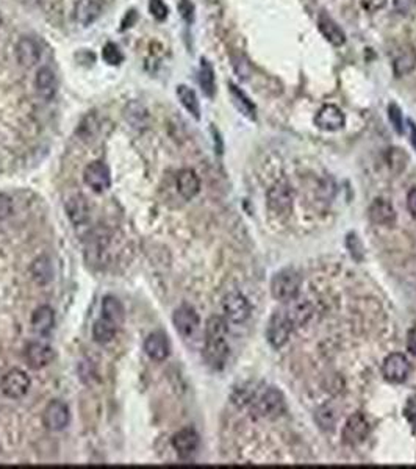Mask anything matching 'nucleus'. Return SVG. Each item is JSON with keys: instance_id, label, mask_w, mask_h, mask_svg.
I'll use <instances>...</instances> for the list:
<instances>
[{"instance_id": "18", "label": "nucleus", "mask_w": 416, "mask_h": 469, "mask_svg": "<svg viewBox=\"0 0 416 469\" xmlns=\"http://www.w3.org/2000/svg\"><path fill=\"white\" fill-rule=\"evenodd\" d=\"M144 352L155 362H164L171 354V343L163 332H152L144 341Z\"/></svg>"}, {"instance_id": "44", "label": "nucleus", "mask_w": 416, "mask_h": 469, "mask_svg": "<svg viewBox=\"0 0 416 469\" xmlns=\"http://www.w3.org/2000/svg\"><path fill=\"white\" fill-rule=\"evenodd\" d=\"M407 351L416 357V326L410 328L407 333Z\"/></svg>"}, {"instance_id": "21", "label": "nucleus", "mask_w": 416, "mask_h": 469, "mask_svg": "<svg viewBox=\"0 0 416 469\" xmlns=\"http://www.w3.org/2000/svg\"><path fill=\"white\" fill-rule=\"evenodd\" d=\"M175 186L183 199H193L200 191V180L193 169H182L175 175Z\"/></svg>"}, {"instance_id": "27", "label": "nucleus", "mask_w": 416, "mask_h": 469, "mask_svg": "<svg viewBox=\"0 0 416 469\" xmlns=\"http://www.w3.org/2000/svg\"><path fill=\"white\" fill-rule=\"evenodd\" d=\"M32 327L38 335H49L55 327V313L49 306H41L32 315Z\"/></svg>"}, {"instance_id": "39", "label": "nucleus", "mask_w": 416, "mask_h": 469, "mask_svg": "<svg viewBox=\"0 0 416 469\" xmlns=\"http://www.w3.org/2000/svg\"><path fill=\"white\" fill-rule=\"evenodd\" d=\"M149 11L150 15L154 16V19L157 21H164L169 15V8L168 5L163 2V0H149Z\"/></svg>"}, {"instance_id": "41", "label": "nucleus", "mask_w": 416, "mask_h": 469, "mask_svg": "<svg viewBox=\"0 0 416 469\" xmlns=\"http://www.w3.org/2000/svg\"><path fill=\"white\" fill-rule=\"evenodd\" d=\"M393 5L399 15H412L416 10V0H393Z\"/></svg>"}, {"instance_id": "38", "label": "nucleus", "mask_w": 416, "mask_h": 469, "mask_svg": "<svg viewBox=\"0 0 416 469\" xmlns=\"http://www.w3.org/2000/svg\"><path fill=\"white\" fill-rule=\"evenodd\" d=\"M388 119L391 125H393V129L396 130V133H399L402 135L404 133V116L401 108L396 105V103H390L388 105Z\"/></svg>"}, {"instance_id": "4", "label": "nucleus", "mask_w": 416, "mask_h": 469, "mask_svg": "<svg viewBox=\"0 0 416 469\" xmlns=\"http://www.w3.org/2000/svg\"><path fill=\"white\" fill-rule=\"evenodd\" d=\"M268 206L275 215H288L295 200V190L286 180H279L268 190Z\"/></svg>"}, {"instance_id": "6", "label": "nucleus", "mask_w": 416, "mask_h": 469, "mask_svg": "<svg viewBox=\"0 0 416 469\" xmlns=\"http://www.w3.org/2000/svg\"><path fill=\"white\" fill-rule=\"evenodd\" d=\"M223 312L225 319L234 324H241L250 316V303L240 291H230L223 299Z\"/></svg>"}, {"instance_id": "37", "label": "nucleus", "mask_w": 416, "mask_h": 469, "mask_svg": "<svg viewBox=\"0 0 416 469\" xmlns=\"http://www.w3.org/2000/svg\"><path fill=\"white\" fill-rule=\"evenodd\" d=\"M102 58H103V62L108 64L118 66L122 63V60H124V55H122L121 48L116 46L114 42H108L102 51Z\"/></svg>"}, {"instance_id": "24", "label": "nucleus", "mask_w": 416, "mask_h": 469, "mask_svg": "<svg viewBox=\"0 0 416 469\" xmlns=\"http://www.w3.org/2000/svg\"><path fill=\"white\" fill-rule=\"evenodd\" d=\"M416 69V51L412 46H404L399 52L395 55L393 71L396 77H404L412 74Z\"/></svg>"}, {"instance_id": "17", "label": "nucleus", "mask_w": 416, "mask_h": 469, "mask_svg": "<svg viewBox=\"0 0 416 469\" xmlns=\"http://www.w3.org/2000/svg\"><path fill=\"white\" fill-rule=\"evenodd\" d=\"M173 448L180 459H189L199 448V435L193 429H182L173 436Z\"/></svg>"}, {"instance_id": "40", "label": "nucleus", "mask_w": 416, "mask_h": 469, "mask_svg": "<svg viewBox=\"0 0 416 469\" xmlns=\"http://www.w3.org/2000/svg\"><path fill=\"white\" fill-rule=\"evenodd\" d=\"M13 213V204H11V199L7 196V194L0 193V222L8 219Z\"/></svg>"}, {"instance_id": "36", "label": "nucleus", "mask_w": 416, "mask_h": 469, "mask_svg": "<svg viewBox=\"0 0 416 469\" xmlns=\"http://www.w3.org/2000/svg\"><path fill=\"white\" fill-rule=\"evenodd\" d=\"M315 418H316V421H318V424H320L321 429L329 430V429H333L335 421H336V413L333 412L332 407L324 405L316 412Z\"/></svg>"}, {"instance_id": "15", "label": "nucleus", "mask_w": 416, "mask_h": 469, "mask_svg": "<svg viewBox=\"0 0 416 469\" xmlns=\"http://www.w3.org/2000/svg\"><path fill=\"white\" fill-rule=\"evenodd\" d=\"M370 435V423L362 413H356V415L349 416L345 427H343V441L346 444H358L366 440Z\"/></svg>"}, {"instance_id": "11", "label": "nucleus", "mask_w": 416, "mask_h": 469, "mask_svg": "<svg viewBox=\"0 0 416 469\" xmlns=\"http://www.w3.org/2000/svg\"><path fill=\"white\" fill-rule=\"evenodd\" d=\"M315 125L324 132H338L346 125V116L341 112V108L333 103H327L318 109Z\"/></svg>"}, {"instance_id": "2", "label": "nucleus", "mask_w": 416, "mask_h": 469, "mask_svg": "<svg viewBox=\"0 0 416 469\" xmlns=\"http://www.w3.org/2000/svg\"><path fill=\"white\" fill-rule=\"evenodd\" d=\"M248 402L252 415L259 418H275L285 412L284 394L274 387L255 389Z\"/></svg>"}, {"instance_id": "19", "label": "nucleus", "mask_w": 416, "mask_h": 469, "mask_svg": "<svg viewBox=\"0 0 416 469\" xmlns=\"http://www.w3.org/2000/svg\"><path fill=\"white\" fill-rule=\"evenodd\" d=\"M318 30L324 36V39L335 47H341L346 44V33L332 17L326 13L318 16Z\"/></svg>"}, {"instance_id": "7", "label": "nucleus", "mask_w": 416, "mask_h": 469, "mask_svg": "<svg viewBox=\"0 0 416 469\" xmlns=\"http://www.w3.org/2000/svg\"><path fill=\"white\" fill-rule=\"evenodd\" d=\"M293 324L285 312H277L271 316L266 327V338L272 347H282L290 339L293 332Z\"/></svg>"}, {"instance_id": "28", "label": "nucleus", "mask_w": 416, "mask_h": 469, "mask_svg": "<svg viewBox=\"0 0 416 469\" xmlns=\"http://www.w3.org/2000/svg\"><path fill=\"white\" fill-rule=\"evenodd\" d=\"M229 91H230L232 102H234V105L236 107L238 112H240L243 116H246L248 119L255 121L257 108L254 105V102L249 99V96L234 83H229Z\"/></svg>"}, {"instance_id": "5", "label": "nucleus", "mask_w": 416, "mask_h": 469, "mask_svg": "<svg viewBox=\"0 0 416 469\" xmlns=\"http://www.w3.org/2000/svg\"><path fill=\"white\" fill-rule=\"evenodd\" d=\"M30 385H32V380H30L28 374L19 368L10 369L0 380V389L10 399L24 398L28 393Z\"/></svg>"}, {"instance_id": "46", "label": "nucleus", "mask_w": 416, "mask_h": 469, "mask_svg": "<svg viewBox=\"0 0 416 469\" xmlns=\"http://www.w3.org/2000/svg\"><path fill=\"white\" fill-rule=\"evenodd\" d=\"M410 124V141H412V145L416 150V125L413 123H408Z\"/></svg>"}, {"instance_id": "13", "label": "nucleus", "mask_w": 416, "mask_h": 469, "mask_svg": "<svg viewBox=\"0 0 416 469\" xmlns=\"http://www.w3.org/2000/svg\"><path fill=\"white\" fill-rule=\"evenodd\" d=\"M24 357H26V362L30 368L42 369L55 360V351L46 343L33 341V343L27 344L26 351H24Z\"/></svg>"}, {"instance_id": "34", "label": "nucleus", "mask_w": 416, "mask_h": 469, "mask_svg": "<svg viewBox=\"0 0 416 469\" xmlns=\"http://www.w3.org/2000/svg\"><path fill=\"white\" fill-rule=\"evenodd\" d=\"M387 161H388L391 169L396 170V172H401L402 169H406V164L408 161V157H407V154L402 149L391 148L387 152Z\"/></svg>"}, {"instance_id": "43", "label": "nucleus", "mask_w": 416, "mask_h": 469, "mask_svg": "<svg viewBox=\"0 0 416 469\" xmlns=\"http://www.w3.org/2000/svg\"><path fill=\"white\" fill-rule=\"evenodd\" d=\"M180 13H182L183 19H185L187 22L193 21L194 7H193V3L189 2V0H182V2H180Z\"/></svg>"}, {"instance_id": "31", "label": "nucleus", "mask_w": 416, "mask_h": 469, "mask_svg": "<svg viewBox=\"0 0 416 469\" xmlns=\"http://www.w3.org/2000/svg\"><path fill=\"white\" fill-rule=\"evenodd\" d=\"M116 333H118V324H114L113 321L107 318L97 319L93 326V338L96 343L99 344H108L114 339Z\"/></svg>"}, {"instance_id": "23", "label": "nucleus", "mask_w": 416, "mask_h": 469, "mask_svg": "<svg viewBox=\"0 0 416 469\" xmlns=\"http://www.w3.org/2000/svg\"><path fill=\"white\" fill-rule=\"evenodd\" d=\"M286 303H288V306H286L284 312L288 316L293 327H301L304 324H307V321L311 318V315H313V308H311L310 302L295 297V299Z\"/></svg>"}, {"instance_id": "26", "label": "nucleus", "mask_w": 416, "mask_h": 469, "mask_svg": "<svg viewBox=\"0 0 416 469\" xmlns=\"http://www.w3.org/2000/svg\"><path fill=\"white\" fill-rule=\"evenodd\" d=\"M66 213L69 216L71 222L74 225H82L88 221L89 218V205L82 196H72L66 200Z\"/></svg>"}, {"instance_id": "9", "label": "nucleus", "mask_w": 416, "mask_h": 469, "mask_svg": "<svg viewBox=\"0 0 416 469\" xmlns=\"http://www.w3.org/2000/svg\"><path fill=\"white\" fill-rule=\"evenodd\" d=\"M83 180L94 193H103L112 186V174L105 163L93 161L83 170Z\"/></svg>"}, {"instance_id": "14", "label": "nucleus", "mask_w": 416, "mask_h": 469, "mask_svg": "<svg viewBox=\"0 0 416 469\" xmlns=\"http://www.w3.org/2000/svg\"><path fill=\"white\" fill-rule=\"evenodd\" d=\"M173 322L175 326V330L179 332L183 338H189L198 332L200 318L193 307L182 306L174 312Z\"/></svg>"}, {"instance_id": "12", "label": "nucleus", "mask_w": 416, "mask_h": 469, "mask_svg": "<svg viewBox=\"0 0 416 469\" xmlns=\"http://www.w3.org/2000/svg\"><path fill=\"white\" fill-rule=\"evenodd\" d=\"M16 62L19 63L22 68L30 69L35 68L41 60V47L38 41L33 39L32 36H22L19 41L16 42L15 47Z\"/></svg>"}, {"instance_id": "20", "label": "nucleus", "mask_w": 416, "mask_h": 469, "mask_svg": "<svg viewBox=\"0 0 416 469\" xmlns=\"http://www.w3.org/2000/svg\"><path fill=\"white\" fill-rule=\"evenodd\" d=\"M102 10V0H77L74 7V19L82 27H88L101 16Z\"/></svg>"}, {"instance_id": "45", "label": "nucleus", "mask_w": 416, "mask_h": 469, "mask_svg": "<svg viewBox=\"0 0 416 469\" xmlns=\"http://www.w3.org/2000/svg\"><path fill=\"white\" fill-rule=\"evenodd\" d=\"M407 209L412 213V216L416 218V188H413L412 191L408 193L407 196Z\"/></svg>"}, {"instance_id": "42", "label": "nucleus", "mask_w": 416, "mask_h": 469, "mask_svg": "<svg viewBox=\"0 0 416 469\" xmlns=\"http://www.w3.org/2000/svg\"><path fill=\"white\" fill-rule=\"evenodd\" d=\"M404 415H406L407 421L416 427V396L408 398L406 407H404Z\"/></svg>"}, {"instance_id": "29", "label": "nucleus", "mask_w": 416, "mask_h": 469, "mask_svg": "<svg viewBox=\"0 0 416 469\" xmlns=\"http://www.w3.org/2000/svg\"><path fill=\"white\" fill-rule=\"evenodd\" d=\"M125 119L127 123L130 124L133 129L141 130L148 125L149 121V112L143 103H139L138 100H132L127 103L125 107Z\"/></svg>"}, {"instance_id": "16", "label": "nucleus", "mask_w": 416, "mask_h": 469, "mask_svg": "<svg viewBox=\"0 0 416 469\" xmlns=\"http://www.w3.org/2000/svg\"><path fill=\"white\" fill-rule=\"evenodd\" d=\"M35 89L41 99L44 100H52L55 96L58 93V80L55 72L47 68V66H42L38 71H36L35 76Z\"/></svg>"}, {"instance_id": "35", "label": "nucleus", "mask_w": 416, "mask_h": 469, "mask_svg": "<svg viewBox=\"0 0 416 469\" xmlns=\"http://www.w3.org/2000/svg\"><path fill=\"white\" fill-rule=\"evenodd\" d=\"M99 129H101V125H99V119H97V116L89 114L88 118L83 119V123L80 124V127H78L77 133H78V136L87 141L88 138H93Z\"/></svg>"}, {"instance_id": "47", "label": "nucleus", "mask_w": 416, "mask_h": 469, "mask_svg": "<svg viewBox=\"0 0 416 469\" xmlns=\"http://www.w3.org/2000/svg\"><path fill=\"white\" fill-rule=\"evenodd\" d=\"M0 26H2V16H0Z\"/></svg>"}, {"instance_id": "30", "label": "nucleus", "mask_w": 416, "mask_h": 469, "mask_svg": "<svg viewBox=\"0 0 416 469\" xmlns=\"http://www.w3.org/2000/svg\"><path fill=\"white\" fill-rule=\"evenodd\" d=\"M177 97L182 103V107L193 116L194 119H200V103L198 99V94L193 88L187 87V85H179L177 87Z\"/></svg>"}, {"instance_id": "22", "label": "nucleus", "mask_w": 416, "mask_h": 469, "mask_svg": "<svg viewBox=\"0 0 416 469\" xmlns=\"http://www.w3.org/2000/svg\"><path fill=\"white\" fill-rule=\"evenodd\" d=\"M370 219L377 225H391L396 221V211L390 200L379 197L371 204L368 210Z\"/></svg>"}, {"instance_id": "8", "label": "nucleus", "mask_w": 416, "mask_h": 469, "mask_svg": "<svg viewBox=\"0 0 416 469\" xmlns=\"http://www.w3.org/2000/svg\"><path fill=\"white\" fill-rule=\"evenodd\" d=\"M71 421V412L64 402L58 399L52 400L51 404L46 407L44 413H42V423L46 427L52 432L64 430Z\"/></svg>"}, {"instance_id": "10", "label": "nucleus", "mask_w": 416, "mask_h": 469, "mask_svg": "<svg viewBox=\"0 0 416 469\" xmlns=\"http://www.w3.org/2000/svg\"><path fill=\"white\" fill-rule=\"evenodd\" d=\"M410 371H412V366H410L408 358L404 354H399V352L390 354L382 364V373L385 379L393 383L406 382L407 377L410 375Z\"/></svg>"}, {"instance_id": "3", "label": "nucleus", "mask_w": 416, "mask_h": 469, "mask_svg": "<svg viewBox=\"0 0 416 469\" xmlns=\"http://www.w3.org/2000/svg\"><path fill=\"white\" fill-rule=\"evenodd\" d=\"M301 283L302 278L299 276V272L296 269H282L275 274L272 282H271V292L274 296V299L282 301V302H290L297 297L299 290H301Z\"/></svg>"}, {"instance_id": "25", "label": "nucleus", "mask_w": 416, "mask_h": 469, "mask_svg": "<svg viewBox=\"0 0 416 469\" xmlns=\"http://www.w3.org/2000/svg\"><path fill=\"white\" fill-rule=\"evenodd\" d=\"M53 265L52 260L46 257V255H41V257L35 258L33 263L30 265V276H32L33 282L36 285H49L53 280Z\"/></svg>"}, {"instance_id": "1", "label": "nucleus", "mask_w": 416, "mask_h": 469, "mask_svg": "<svg viewBox=\"0 0 416 469\" xmlns=\"http://www.w3.org/2000/svg\"><path fill=\"white\" fill-rule=\"evenodd\" d=\"M227 322L221 316H213L205 327V362L215 369H223L229 357L227 346Z\"/></svg>"}, {"instance_id": "33", "label": "nucleus", "mask_w": 416, "mask_h": 469, "mask_svg": "<svg viewBox=\"0 0 416 469\" xmlns=\"http://www.w3.org/2000/svg\"><path fill=\"white\" fill-rule=\"evenodd\" d=\"M124 306L121 301L114 296H105L102 299V316L110 321H113L114 324H121L124 321Z\"/></svg>"}, {"instance_id": "32", "label": "nucleus", "mask_w": 416, "mask_h": 469, "mask_svg": "<svg viewBox=\"0 0 416 469\" xmlns=\"http://www.w3.org/2000/svg\"><path fill=\"white\" fill-rule=\"evenodd\" d=\"M199 85L202 93L207 97H213L216 93V80H215V71L213 66L207 62L205 58H202L200 68H199Z\"/></svg>"}]
</instances>
